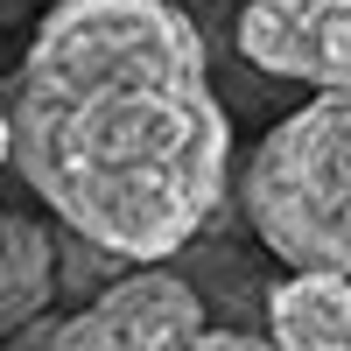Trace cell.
<instances>
[{"mask_svg":"<svg viewBox=\"0 0 351 351\" xmlns=\"http://www.w3.org/2000/svg\"><path fill=\"white\" fill-rule=\"evenodd\" d=\"M267 351H351V281L288 274L267 295Z\"/></svg>","mask_w":351,"mask_h":351,"instance_id":"5","label":"cell"},{"mask_svg":"<svg viewBox=\"0 0 351 351\" xmlns=\"http://www.w3.org/2000/svg\"><path fill=\"white\" fill-rule=\"evenodd\" d=\"M239 204L288 274L351 281V92H316L253 148Z\"/></svg>","mask_w":351,"mask_h":351,"instance_id":"2","label":"cell"},{"mask_svg":"<svg viewBox=\"0 0 351 351\" xmlns=\"http://www.w3.org/2000/svg\"><path fill=\"white\" fill-rule=\"evenodd\" d=\"M190 351H267V337H246V330H197Z\"/></svg>","mask_w":351,"mask_h":351,"instance_id":"7","label":"cell"},{"mask_svg":"<svg viewBox=\"0 0 351 351\" xmlns=\"http://www.w3.org/2000/svg\"><path fill=\"white\" fill-rule=\"evenodd\" d=\"M232 36L267 77L351 92V0H246Z\"/></svg>","mask_w":351,"mask_h":351,"instance_id":"4","label":"cell"},{"mask_svg":"<svg viewBox=\"0 0 351 351\" xmlns=\"http://www.w3.org/2000/svg\"><path fill=\"white\" fill-rule=\"evenodd\" d=\"M0 162H8V106H0Z\"/></svg>","mask_w":351,"mask_h":351,"instance_id":"8","label":"cell"},{"mask_svg":"<svg viewBox=\"0 0 351 351\" xmlns=\"http://www.w3.org/2000/svg\"><path fill=\"white\" fill-rule=\"evenodd\" d=\"M197 330H204V295L183 274L141 267L112 281L106 295H92L77 316H64L56 351H190Z\"/></svg>","mask_w":351,"mask_h":351,"instance_id":"3","label":"cell"},{"mask_svg":"<svg viewBox=\"0 0 351 351\" xmlns=\"http://www.w3.org/2000/svg\"><path fill=\"white\" fill-rule=\"evenodd\" d=\"M49 288H56V246H49V232L36 218L8 211V218H0V337H8L14 324H28V316H43Z\"/></svg>","mask_w":351,"mask_h":351,"instance_id":"6","label":"cell"},{"mask_svg":"<svg viewBox=\"0 0 351 351\" xmlns=\"http://www.w3.org/2000/svg\"><path fill=\"white\" fill-rule=\"evenodd\" d=\"M0 106L21 183L112 260L183 253L225 197L232 127L176 0H56Z\"/></svg>","mask_w":351,"mask_h":351,"instance_id":"1","label":"cell"}]
</instances>
